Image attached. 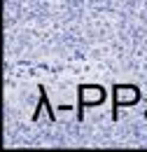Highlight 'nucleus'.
<instances>
[{
	"instance_id": "obj_1",
	"label": "nucleus",
	"mask_w": 147,
	"mask_h": 152,
	"mask_svg": "<svg viewBox=\"0 0 147 152\" xmlns=\"http://www.w3.org/2000/svg\"><path fill=\"white\" fill-rule=\"evenodd\" d=\"M105 98H108V94L100 84H79L77 87V108H79L77 119L79 122L84 119V108L100 105V103H105Z\"/></svg>"
},
{
	"instance_id": "obj_2",
	"label": "nucleus",
	"mask_w": 147,
	"mask_h": 152,
	"mask_svg": "<svg viewBox=\"0 0 147 152\" xmlns=\"http://www.w3.org/2000/svg\"><path fill=\"white\" fill-rule=\"evenodd\" d=\"M140 101V89L135 84H114L112 87V119L119 117L122 105H135Z\"/></svg>"
},
{
	"instance_id": "obj_3",
	"label": "nucleus",
	"mask_w": 147,
	"mask_h": 152,
	"mask_svg": "<svg viewBox=\"0 0 147 152\" xmlns=\"http://www.w3.org/2000/svg\"><path fill=\"white\" fill-rule=\"evenodd\" d=\"M37 89H40V101H37V108H35V113H33V122L37 119L40 110H44V108H47V115H49V119H52V122H56V115H54V110H52V105H49V96H47V89H44L42 84H40Z\"/></svg>"
},
{
	"instance_id": "obj_4",
	"label": "nucleus",
	"mask_w": 147,
	"mask_h": 152,
	"mask_svg": "<svg viewBox=\"0 0 147 152\" xmlns=\"http://www.w3.org/2000/svg\"><path fill=\"white\" fill-rule=\"evenodd\" d=\"M145 117H147V110H145Z\"/></svg>"
}]
</instances>
